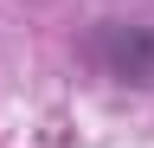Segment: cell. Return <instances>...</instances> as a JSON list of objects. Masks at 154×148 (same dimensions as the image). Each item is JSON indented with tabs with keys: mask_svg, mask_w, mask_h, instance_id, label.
<instances>
[{
	"mask_svg": "<svg viewBox=\"0 0 154 148\" xmlns=\"http://www.w3.org/2000/svg\"><path fill=\"white\" fill-rule=\"evenodd\" d=\"M77 58L122 90H154V20H96L77 39Z\"/></svg>",
	"mask_w": 154,
	"mask_h": 148,
	"instance_id": "cell-1",
	"label": "cell"
}]
</instances>
